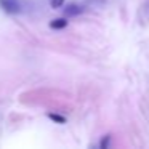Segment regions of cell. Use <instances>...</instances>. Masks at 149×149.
Masks as SVG:
<instances>
[{
	"mask_svg": "<svg viewBox=\"0 0 149 149\" xmlns=\"http://www.w3.org/2000/svg\"><path fill=\"white\" fill-rule=\"evenodd\" d=\"M0 7L7 13H19V5L15 0H0Z\"/></svg>",
	"mask_w": 149,
	"mask_h": 149,
	"instance_id": "1",
	"label": "cell"
},
{
	"mask_svg": "<svg viewBox=\"0 0 149 149\" xmlns=\"http://www.w3.org/2000/svg\"><path fill=\"white\" fill-rule=\"evenodd\" d=\"M82 11H84L82 7H79V5H75V3H71V5H68V8L64 10V15L66 16H77Z\"/></svg>",
	"mask_w": 149,
	"mask_h": 149,
	"instance_id": "2",
	"label": "cell"
},
{
	"mask_svg": "<svg viewBox=\"0 0 149 149\" xmlns=\"http://www.w3.org/2000/svg\"><path fill=\"white\" fill-rule=\"evenodd\" d=\"M66 26H68V21H66L64 18H58V19L50 21V27H52V29H64Z\"/></svg>",
	"mask_w": 149,
	"mask_h": 149,
	"instance_id": "3",
	"label": "cell"
},
{
	"mask_svg": "<svg viewBox=\"0 0 149 149\" xmlns=\"http://www.w3.org/2000/svg\"><path fill=\"white\" fill-rule=\"evenodd\" d=\"M48 117H50L52 120H55V122H58V123H66V117L59 116V114H53V112H50V114H48Z\"/></svg>",
	"mask_w": 149,
	"mask_h": 149,
	"instance_id": "4",
	"label": "cell"
},
{
	"mask_svg": "<svg viewBox=\"0 0 149 149\" xmlns=\"http://www.w3.org/2000/svg\"><path fill=\"white\" fill-rule=\"evenodd\" d=\"M109 141H111V135H106V136L103 138V141L100 143V148H101V149H106L107 146H109Z\"/></svg>",
	"mask_w": 149,
	"mask_h": 149,
	"instance_id": "5",
	"label": "cell"
},
{
	"mask_svg": "<svg viewBox=\"0 0 149 149\" xmlns=\"http://www.w3.org/2000/svg\"><path fill=\"white\" fill-rule=\"evenodd\" d=\"M63 3H64V0H50V7L52 8H59L63 7Z\"/></svg>",
	"mask_w": 149,
	"mask_h": 149,
	"instance_id": "6",
	"label": "cell"
}]
</instances>
